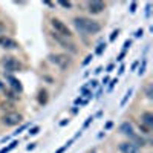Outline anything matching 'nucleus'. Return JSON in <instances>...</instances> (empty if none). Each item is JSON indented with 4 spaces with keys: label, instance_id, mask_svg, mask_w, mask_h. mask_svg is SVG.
I'll list each match as a JSON object with an SVG mask.
<instances>
[{
    "label": "nucleus",
    "instance_id": "nucleus-1",
    "mask_svg": "<svg viewBox=\"0 0 153 153\" xmlns=\"http://www.w3.org/2000/svg\"><path fill=\"white\" fill-rule=\"evenodd\" d=\"M74 26L78 32H83V34H98L101 31V25L87 17H75Z\"/></svg>",
    "mask_w": 153,
    "mask_h": 153
},
{
    "label": "nucleus",
    "instance_id": "nucleus-2",
    "mask_svg": "<svg viewBox=\"0 0 153 153\" xmlns=\"http://www.w3.org/2000/svg\"><path fill=\"white\" fill-rule=\"evenodd\" d=\"M49 60L54 63V65H57L61 71H65L69 68L71 65V57L66 55V54H51L49 55Z\"/></svg>",
    "mask_w": 153,
    "mask_h": 153
},
{
    "label": "nucleus",
    "instance_id": "nucleus-3",
    "mask_svg": "<svg viewBox=\"0 0 153 153\" xmlns=\"http://www.w3.org/2000/svg\"><path fill=\"white\" fill-rule=\"evenodd\" d=\"M51 25H52V28L55 29V34H58V35H61V37H68V38L72 37L71 29H69L61 20H58V19H52V20H51Z\"/></svg>",
    "mask_w": 153,
    "mask_h": 153
},
{
    "label": "nucleus",
    "instance_id": "nucleus-4",
    "mask_svg": "<svg viewBox=\"0 0 153 153\" xmlns=\"http://www.w3.org/2000/svg\"><path fill=\"white\" fill-rule=\"evenodd\" d=\"M2 65L6 69V72H19L22 69L20 61L14 57H3L2 58Z\"/></svg>",
    "mask_w": 153,
    "mask_h": 153
},
{
    "label": "nucleus",
    "instance_id": "nucleus-5",
    "mask_svg": "<svg viewBox=\"0 0 153 153\" xmlns=\"http://www.w3.org/2000/svg\"><path fill=\"white\" fill-rule=\"evenodd\" d=\"M52 37L55 38V40L61 45V48H65V49H68L69 52H72V54H76L78 52V49H76V46H75V43L71 40V38H68V37H61V35H58V34H52Z\"/></svg>",
    "mask_w": 153,
    "mask_h": 153
},
{
    "label": "nucleus",
    "instance_id": "nucleus-6",
    "mask_svg": "<svg viewBox=\"0 0 153 153\" xmlns=\"http://www.w3.org/2000/svg\"><path fill=\"white\" fill-rule=\"evenodd\" d=\"M2 123L5 126H17L22 123V115L17 112H8L2 117Z\"/></svg>",
    "mask_w": 153,
    "mask_h": 153
},
{
    "label": "nucleus",
    "instance_id": "nucleus-7",
    "mask_svg": "<svg viewBox=\"0 0 153 153\" xmlns=\"http://www.w3.org/2000/svg\"><path fill=\"white\" fill-rule=\"evenodd\" d=\"M103 9H104V3H103V2L94 0V2H89V3H87V11L91 12V14H100Z\"/></svg>",
    "mask_w": 153,
    "mask_h": 153
},
{
    "label": "nucleus",
    "instance_id": "nucleus-8",
    "mask_svg": "<svg viewBox=\"0 0 153 153\" xmlns=\"http://www.w3.org/2000/svg\"><path fill=\"white\" fill-rule=\"evenodd\" d=\"M120 150H121V153H139V149L135 144H132L130 141L121 143L120 144Z\"/></svg>",
    "mask_w": 153,
    "mask_h": 153
},
{
    "label": "nucleus",
    "instance_id": "nucleus-9",
    "mask_svg": "<svg viewBox=\"0 0 153 153\" xmlns=\"http://www.w3.org/2000/svg\"><path fill=\"white\" fill-rule=\"evenodd\" d=\"M0 46L5 49H16L17 43H16V40H12L9 37H0Z\"/></svg>",
    "mask_w": 153,
    "mask_h": 153
},
{
    "label": "nucleus",
    "instance_id": "nucleus-10",
    "mask_svg": "<svg viewBox=\"0 0 153 153\" xmlns=\"http://www.w3.org/2000/svg\"><path fill=\"white\" fill-rule=\"evenodd\" d=\"M6 80L9 81V84H11V87L14 89V91L17 92V94H20L22 91H23V86H22V83L19 81V80H16L14 76H11V75H6Z\"/></svg>",
    "mask_w": 153,
    "mask_h": 153
},
{
    "label": "nucleus",
    "instance_id": "nucleus-11",
    "mask_svg": "<svg viewBox=\"0 0 153 153\" xmlns=\"http://www.w3.org/2000/svg\"><path fill=\"white\" fill-rule=\"evenodd\" d=\"M141 123L147 127H152L153 126V113L152 112H144L143 117H141Z\"/></svg>",
    "mask_w": 153,
    "mask_h": 153
},
{
    "label": "nucleus",
    "instance_id": "nucleus-12",
    "mask_svg": "<svg viewBox=\"0 0 153 153\" xmlns=\"http://www.w3.org/2000/svg\"><path fill=\"white\" fill-rule=\"evenodd\" d=\"M120 132L123 133V135H133V126L130 124V123H123L121 126H120Z\"/></svg>",
    "mask_w": 153,
    "mask_h": 153
},
{
    "label": "nucleus",
    "instance_id": "nucleus-13",
    "mask_svg": "<svg viewBox=\"0 0 153 153\" xmlns=\"http://www.w3.org/2000/svg\"><path fill=\"white\" fill-rule=\"evenodd\" d=\"M130 138L133 139V143H132V144H135L136 147H138V146H141V147H143V146L146 144V141H144V139H143L141 136H138V135H135V133H133V135H130Z\"/></svg>",
    "mask_w": 153,
    "mask_h": 153
},
{
    "label": "nucleus",
    "instance_id": "nucleus-14",
    "mask_svg": "<svg viewBox=\"0 0 153 153\" xmlns=\"http://www.w3.org/2000/svg\"><path fill=\"white\" fill-rule=\"evenodd\" d=\"M38 103L40 104H46L48 103V92L45 91V89L38 92Z\"/></svg>",
    "mask_w": 153,
    "mask_h": 153
},
{
    "label": "nucleus",
    "instance_id": "nucleus-15",
    "mask_svg": "<svg viewBox=\"0 0 153 153\" xmlns=\"http://www.w3.org/2000/svg\"><path fill=\"white\" fill-rule=\"evenodd\" d=\"M132 92H133V91H132V89H129V91H127V92H126V95H124V98L121 100V103H120V106H121V107H123V106H124V104L127 103V100H129V98H130V95H132Z\"/></svg>",
    "mask_w": 153,
    "mask_h": 153
},
{
    "label": "nucleus",
    "instance_id": "nucleus-16",
    "mask_svg": "<svg viewBox=\"0 0 153 153\" xmlns=\"http://www.w3.org/2000/svg\"><path fill=\"white\" fill-rule=\"evenodd\" d=\"M146 95H147L149 100H153V86H152V84H149V86L146 87Z\"/></svg>",
    "mask_w": 153,
    "mask_h": 153
},
{
    "label": "nucleus",
    "instance_id": "nucleus-17",
    "mask_svg": "<svg viewBox=\"0 0 153 153\" xmlns=\"http://www.w3.org/2000/svg\"><path fill=\"white\" fill-rule=\"evenodd\" d=\"M17 144H19L17 141H14V143H11V144H9L8 147H5V149H2V150H0V153H8L9 150H12V149H14V147H16Z\"/></svg>",
    "mask_w": 153,
    "mask_h": 153
},
{
    "label": "nucleus",
    "instance_id": "nucleus-18",
    "mask_svg": "<svg viewBox=\"0 0 153 153\" xmlns=\"http://www.w3.org/2000/svg\"><path fill=\"white\" fill-rule=\"evenodd\" d=\"M144 72H146V61H143V66L139 68V71H138V75L141 76V75H144Z\"/></svg>",
    "mask_w": 153,
    "mask_h": 153
},
{
    "label": "nucleus",
    "instance_id": "nucleus-19",
    "mask_svg": "<svg viewBox=\"0 0 153 153\" xmlns=\"http://www.w3.org/2000/svg\"><path fill=\"white\" fill-rule=\"evenodd\" d=\"M2 109L3 110H11L12 109V104L11 103H2Z\"/></svg>",
    "mask_w": 153,
    "mask_h": 153
},
{
    "label": "nucleus",
    "instance_id": "nucleus-20",
    "mask_svg": "<svg viewBox=\"0 0 153 153\" xmlns=\"http://www.w3.org/2000/svg\"><path fill=\"white\" fill-rule=\"evenodd\" d=\"M58 3H60L63 8H71V6H72V3H71V2H65V0H61V2H58Z\"/></svg>",
    "mask_w": 153,
    "mask_h": 153
},
{
    "label": "nucleus",
    "instance_id": "nucleus-21",
    "mask_svg": "<svg viewBox=\"0 0 153 153\" xmlns=\"http://www.w3.org/2000/svg\"><path fill=\"white\" fill-rule=\"evenodd\" d=\"M118 34H120V31H118V29H117V31H113V32H112V35H110V42H113L115 38L118 37Z\"/></svg>",
    "mask_w": 153,
    "mask_h": 153
},
{
    "label": "nucleus",
    "instance_id": "nucleus-22",
    "mask_svg": "<svg viewBox=\"0 0 153 153\" xmlns=\"http://www.w3.org/2000/svg\"><path fill=\"white\" fill-rule=\"evenodd\" d=\"M38 130H40V127H32V129L29 130V135H37Z\"/></svg>",
    "mask_w": 153,
    "mask_h": 153
},
{
    "label": "nucleus",
    "instance_id": "nucleus-23",
    "mask_svg": "<svg viewBox=\"0 0 153 153\" xmlns=\"http://www.w3.org/2000/svg\"><path fill=\"white\" fill-rule=\"evenodd\" d=\"M106 48V45H100L98 48H97V54H101V52H103V49Z\"/></svg>",
    "mask_w": 153,
    "mask_h": 153
},
{
    "label": "nucleus",
    "instance_id": "nucleus-24",
    "mask_svg": "<svg viewBox=\"0 0 153 153\" xmlns=\"http://www.w3.org/2000/svg\"><path fill=\"white\" fill-rule=\"evenodd\" d=\"M26 127H28V124H23V126H22V127H20V129H19V130H17V132H14V135H19V133H20V132H22V130H25V129H26Z\"/></svg>",
    "mask_w": 153,
    "mask_h": 153
},
{
    "label": "nucleus",
    "instance_id": "nucleus-25",
    "mask_svg": "<svg viewBox=\"0 0 153 153\" xmlns=\"http://www.w3.org/2000/svg\"><path fill=\"white\" fill-rule=\"evenodd\" d=\"M92 58H94V57H92V55H87V57H86V58H84V61H83V65H84V66H86V65H87V63H89V61H91V60H92Z\"/></svg>",
    "mask_w": 153,
    "mask_h": 153
},
{
    "label": "nucleus",
    "instance_id": "nucleus-26",
    "mask_svg": "<svg viewBox=\"0 0 153 153\" xmlns=\"http://www.w3.org/2000/svg\"><path fill=\"white\" fill-rule=\"evenodd\" d=\"M117 83H118V80H117V78H115V80H112V81H110V86H109V91H112V89H113V86L117 84Z\"/></svg>",
    "mask_w": 153,
    "mask_h": 153
},
{
    "label": "nucleus",
    "instance_id": "nucleus-27",
    "mask_svg": "<svg viewBox=\"0 0 153 153\" xmlns=\"http://www.w3.org/2000/svg\"><path fill=\"white\" fill-rule=\"evenodd\" d=\"M143 34H144V29L141 28V29H138V31H136V34H135V37H143Z\"/></svg>",
    "mask_w": 153,
    "mask_h": 153
},
{
    "label": "nucleus",
    "instance_id": "nucleus-28",
    "mask_svg": "<svg viewBox=\"0 0 153 153\" xmlns=\"http://www.w3.org/2000/svg\"><path fill=\"white\" fill-rule=\"evenodd\" d=\"M69 146H71V144H66V146H65V147H61V149H58V150H57V152H55V153H63V152H65V150H66V149H68V147H69Z\"/></svg>",
    "mask_w": 153,
    "mask_h": 153
},
{
    "label": "nucleus",
    "instance_id": "nucleus-29",
    "mask_svg": "<svg viewBox=\"0 0 153 153\" xmlns=\"http://www.w3.org/2000/svg\"><path fill=\"white\" fill-rule=\"evenodd\" d=\"M135 11H136V3L133 2V3L130 5V12H132V14H133V12H135Z\"/></svg>",
    "mask_w": 153,
    "mask_h": 153
},
{
    "label": "nucleus",
    "instance_id": "nucleus-30",
    "mask_svg": "<svg viewBox=\"0 0 153 153\" xmlns=\"http://www.w3.org/2000/svg\"><path fill=\"white\" fill-rule=\"evenodd\" d=\"M146 16H147V17L150 16V3H149V5L146 6Z\"/></svg>",
    "mask_w": 153,
    "mask_h": 153
},
{
    "label": "nucleus",
    "instance_id": "nucleus-31",
    "mask_svg": "<svg viewBox=\"0 0 153 153\" xmlns=\"http://www.w3.org/2000/svg\"><path fill=\"white\" fill-rule=\"evenodd\" d=\"M130 45H132V42H130V40H127V42L124 43V49H127V48H130Z\"/></svg>",
    "mask_w": 153,
    "mask_h": 153
},
{
    "label": "nucleus",
    "instance_id": "nucleus-32",
    "mask_svg": "<svg viewBox=\"0 0 153 153\" xmlns=\"http://www.w3.org/2000/svg\"><path fill=\"white\" fill-rule=\"evenodd\" d=\"M89 87H97V81H95V80H92L91 83H89Z\"/></svg>",
    "mask_w": 153,
    "mask_h": 153
},
{
    "label": "nucleus",
    "instance_id": "nucleus-33",
    "mask_svg": "<svg viewBox=\"0 0 153 153\" xmlns=\"http://www.w3.org/2000/svg\"><path fill=\"white\" fill-rule=\"evenodd\" d=\"M92 120H94V118H92V117H91V118H87V121H86V124H84V127H87V126H89V123H91V121H92Z\"/></svg>",
    "mask_w": 153,
    "mask_h": 153
},
{
    "label": "nucleus",
    "instance_id": "nucleus-34",
    "mask_svg": "<svg viewBox=\"0 0 153 153\" xmlns=\"http://www.w3.org/2000/svg\"><path fill=\"white\" fill-rule=\"evenodd\" d=\"M112 69H113V65H110V66L107 68V72H112Z\"/></svg>",
    "mask_w": 153,
    "mask_h": 153
},
{
    "label": "nucleus",
    "instance_id": "nucleus-35",
    "mask_svg": "<svg viewBox=\"0 0 153 153\" xmlns=\"http://www.w3.org/2000/svg\"><path fill=\"white\" fill-rule=\"evenodd\" d=\"M34 147H35V146H34V144H29V146H28V150H32V149H34Z\"/></svg>",
    "mask_w": 153,
    "mask_h": 153
},
{
    "label": "nucleus",
    "instance_id": "nucleus-36",
    "mask_svg": "<svg viewBox=\"0 0 153 153\" xmlns=\"http://www.w3.org/2000/svg\"><path fill=\"white\" fill-rule=\"evenodd\" d=\"M3 87H5V86H3V83H2V81H0V89H3Z\"/></svg>",
    "mask_w": 153,
    "mask_h": 153
}]
</instances>
